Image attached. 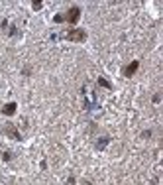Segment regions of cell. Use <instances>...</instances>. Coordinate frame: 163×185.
<instances>
[{
  "mask_svg": "<svg viewBox=\"0 0 163 185\" xmlns=\"http://www.w3.org/2000/svg\"><path fill=\"white\" fill-rule=\"evenodd\" d=\"M85 37H86V34L83 30H71L67 34V40H71V41H83Z\"/></svg>",
  "mask_w": 163,
  "mask_h": 185,
  "instance_id": "obj_1",
  "label": "cell"
},
{
  "mask_svg": "<svg viewBox=\"0 0 163 185\" xmlns=\"http://www.w3.org/2000/svg\"><path fill=\"white\" fill-rule=\"evenodd\" d=\"M79 16H81V10H79L77 6H75V8H71V10H69V14L65 16V20H67L69 24H75V22L79 20Z\"/></svg>",
  "mask_w": 163,
  "mask_h": 185,
  "instance_id": "obj_2",
  "label": "cell"
},
{
  "mask_svg": "<svg viewBox=\"0 0 163 185\" xmlns=\"http://www.w3.org/2000/svg\"><path fill=\"white\" fill-rule=\"evenodd\" d=\"M138 67H140V61H134V63H130L128 67H124V75L126 77H132V75L138 71Z\"/></svg>",
  "mask_w": 163,
  "mask_h": 185,
  "instance_id": "obj_3",
  "label": "cell"
},
{
  "mask_svg": "<svg viewBox=\"0 0 163 185\" xmlns=\"http://www.w3.org/2000/svg\"><path fill=\"white\" fill-rule=\"evenodd\" d=\"M2 112L4 114H14L16 112V105H14V102H8V105L2 108Z\"/></svg>",
  "mask_w": 163,
  "mask_h": 185,
  "instance_id": "obj_4",
  "label": "cell"
},
{
  "mask_svg": "<svg viewBox=\"0 0 163 185\" xmlns=\"http://www.w3.org/2000/svg\"><path fill=\"white\" fill-rule=\"evenodd\" d=\"M6 132H8L10 136H12L14 140H20V134H18V130H16V128H12V126H6Z\"/></svg>",
  "mask_w": 163,
  "mask_h": 185,
  "instance_id": "obj_5",
  "label": "cell"
}]
</instances>
